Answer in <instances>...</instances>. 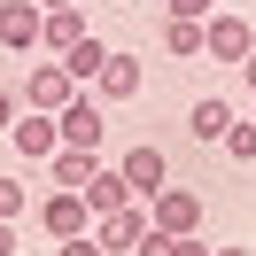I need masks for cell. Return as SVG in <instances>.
I'll list each match as a JSON object with an SVG mask.
<instances>
[{"instance_id":"5bb4252c","label":"cell","mask_w":256,"mask_h":256,"mask_svg":"<svg viewBox=\"0 0 256 256\" xmlns=\"http://www.w3.org/2000/svg\"><path fill=\"white\" fill-rule=\"evenodd\" d=\"M86 202H94V218H109V210L140 202V194L124 186V171H116V163H101V171H94V186H86Z\"/></svg>"},{"instance_id":"4fadbf2b","label":"cell","mask_w":256,"mask_h":256,"mask_svg":"<svg viewBox=\"0 0 256 256\" xmlns=\"http://www.w3.org/2000/svg\"><path fill=\"white\" fill-rule=\"evenodd\" d=\"M109 54H116L109 39H94V32H86V39H70V54H54V62H62V70H70V78H78V86H94Z\"/></svg>"},{"instance_id":"7a4b0ae2","label":"cell","mask_w":256,"mask_h":256,"mask_svg":"<svg viewBox=\"0 0 256 256\" xmlns=\"http://www.w3.org/2000/svg\"><path fill=\"white\" fill-rule=\"evenodd\" d=\"M39 225H47V240H86L94 233V202L70 186H47L39 194Z\"/></svg>"},{"instance_id":"44dd1931","label":"cell","mask_w":256,"mask_h":256,"mask_svg":"<svg viewBox=\"0 0 256 256\" xmlns=\"http://www.w3.org/2000/svg\"><path fill=\"white\" fill-rule=\"evenodd\" d=\"M171 16H218V0H163Z\"/></svg>"},{"instance_id":"30bf717a","label":"cell","mask_w":256,"mask_h":256,"mask_svg":"<svg viewBox=\"0 0 256 256\" xmlns=\"http://www.w3.org/2000/svg\"><path fill=\"white\" fill-rule=\"evenodd\" d=\"M94 171H101V148H54V156H47V178L70 186V194L94 186Z\"/></svg>"},{"instance_id":"484cf974","label":"cell","mask_w":256,"mask_h":256,"mask_svg":"<svg viewBox=\"0 0 256 256\" xmlns=\"http://www.w3.org/2000/svg\"><path fill=\"white\" fill-rule=\"evenodd\" d=\"M39 8H78V0H39Z\"/></svg>"},{"instance_id":"9a60e30c","label":"cell","mask_w":256,"mask_h":256,"mask_svg":"<svg viewBox=\"0 0 256 256\" xmlns=\"http://www.w3.org/2000/svg\"><path fill=\"white\" fill-rule=\"evenodd\" d=\"M70 39H86V8H47L39 47H47V54H70Z\"/></svg>"},{"instance_id":"ac0fdd59","label":"cell","mask_w":256,"mask_h":256,"mask_svg":"<svg viewBox=\"0 0 256 256\" xmlns=\"http://www.w3.org/2000/svg\"><path fill=\"white\" fill-rule=\"evenodd\" d=\"M24 210H32V194H24V186H16V178L0 171V225H16V218H24Z\"/></svg>"},{"instance_id":"ba28073f","label":"cell","mask_w":256,"mask_h":256,"mask_svg":"<svg viewBox=\"0 0 256 256\" xmlns=\"http://www.w3.org/2000/svg\"><path fill=\"white\" fill-rule=\"evenodd\" d=\"M101 116H109L101 94H70L62 116H54V124H62V148H101Z\"/></svg>"},{"instance_id":"8fae6325","label":"cell","mask_w":256,"mask_h":256,"mask_svg":"<svg viewBox=\"0 0 256 256\" xmlns=\"http://www.w3.org/2000/svg\"><path fill=\"white\" fill-rule=\"evenodd\" d=\"M233 124H240V116H233V101H218V94H202V101L186 109V132H194L202 148H225V132H233Z\"/></svg>"},{"instance_id":"3957f363","label":"cell","mask_w":256,"mask_h":256,"mask_svg":"<svg viewBox=\"0 0 256 256\" xmlns=\"http://www.w3.org/2000/svg\"><path fill=\"white\" fill-rule=\"evenodd\" d=\"M202 194L194 186H163V194H148V218H156V233H202Z\"/></svg>"},{"instance_id":"cb8c5ba5","label":"cell","mask_w":256,"mask_h":256,"mask_svg":"<svg viewBox=\"0 0 256 256\" xmlns=\"http://www.w3.org/2000/svg\"><path fill=\"white\" fill-rule=\"evenodd\" d=\"M210 256H256V248H240V240H233V248H210Z\"/></svg>"},{"instance_id":"e0dca14e","label":"cell","mask_w":256,"mask_h":256,"mask_svg":"<svg viewBox=\"0 0 256 256\" xmlns=\"http://www.w3.org/2000/svg\"><path fill=\"white\" fill-rule=\"evenodd\" d=\"M132 256H210V248H202V233H156V225H148V240Z\"/></svg>"},{"instance_id":"2e32d148","label":"cell","mask_w":256,"mask_h":256,"mask_svg":"<svg viewBox=\"0 0 256 256\" xmlns=\"http://www.w3.org/2000/svg\"><path fill=\"white\" fill-rule=\"evenodd\" d=\"M163 47H171L178 62H202V16H171L163 24Z\"/></svg>"},{"instance_id":"7c38bea8","label":"cell","mask_w":256,"mask_h":256,"mask_svg":"<svg viewBox=\"0 0 256 256\" xmlns=\"http://www.w3.org/2000/svg\"><path fill=\"white\" fill-rule=\"evenodd\" d=\"M140 86H148V70L132 62V54H109V62H101V78H94V94H101V101H132Z\"/></svg>"},{"instance_id":"9c48e42d","label":"cell","mask_w":256,"mask_h":256,"mask_svg":"<svg viewBox=\"0 0 256 256\" xmlns=\"http://www.w3.org/2000/svg\"><path fill=\"white\" fill-rule=\"evenodd\" d=\"M39 32H47V8H39V0H0V47L32 54Z\"/></svg>"},{"instance_id":"277c9868","label":"cell","mask_w":256,"mask_h":256,"mask_svg":"<svg viewBox=\"0 0 256 256\" xmlns=\"http://www.w3.org/2000/svg\"><path fill=\"white\" fill-rule=\"evenodd\" d=\"M148 225H156L148 202H124V210H109V218H94V240H101L109 256H132V248L148 240Z\"/></svg>"},{"instance_id":"8992f818","label":"cell","mask_w":256,"mask_h":256,"mask_svg":"<svg viewBox=\"0 0 256 256\" xmlns=\"http://www.w3.org/2000/svg\"><path fill=\"white\" fill-rule=\"evenodd\" d=\"M116 171H124V186L140 194V202L171 186V156H163V148H148V140H140V148H124V156H116Z\"/></svg>"},{"instance_id":"7402d4cb","label":"cell","mask_w":256,"mask_h":256,"mask_svg":"<svg viewBox=\"0 0 256 256\" xmlns=\"http://www.w3.org/2000/svg\"><path fill=\"white\" fill-rule=\"evenodd\" d=\"M16 116H24V94H8V86H0V132L16 124Z\"/></svg>"},{"instance_id":"d6986e66","label":"cell","mask_w":256,"mask_h":256,"mask_svg":"<svg viewBox=\"0 0 256 256\" xmlns=\"http://www.w3.org/2000/svg\"><path fill=\"white\" fill-rule=\"evenodd\" d=\"M225 156H233V163H256V116H248V124H233V132H225Z\"/></svg>"},{"instance_id":"5b68a950","label":"cell","mask_w":256,"mask_h":256,"mask_svg":"<svg viewBox=\"0 0 256 256\" xmlns=\"http://www.w3.org/2000/svg\"><path fill=\"white\" fill-rule=\"evenodd\" d=\"M78 94V78H70L62 62H32L24 70V109H47V116H62V101Z\"/></svg>"},{"instance_id":"6da1fadb","label":"cell","mask_w":256,"mask_h":256,"mask_svg":"<svg viewBox=\"0 0 256 256\" xmlns=\"http://www.w3.org/2000/svg\"><path fill=\"white\" fill-rule=\"evenodd\" d=\"M256 54V32H248V16H233V8H218V16H202V62H248Z\"/></svg>"},{"instance_id":"603a6c76","label":"cell","mask_w":256,"mask_h":256,"mask_svg":"<svg viewBox=\"0 0 256 256\" xmlns=\"http://www.w3.org/2000/svg\"><path fill=\"white\" fill-rule=\"evenodd\" d=\"M0 256H16V225H0Z\"/></svg>"},{"instance_id":"ffe728a7","label":"cell","mask_w":256,"mask_h":256,"mask_svg":"<svg viewBox=\"0 0 256 256\" xmlns=\"http://www.w3.org/2000/svg\"><path fill=\"white\" fill-rule=\"evenodd\" d=\"M54 256H109V248H101V240L86 233V240H54Z\"/></svg>"},{"instance_id":"52a82bcc","label":"cell","mask_w":256,"mask_h":256,"mask_svg":"<svg viewBox=\"0 0 256 256\" xmlns=\"http://www.w3.org/2000/svg\"><path fill=\"white\" fill-rule=\"evenodd\" d=\"M8 148H16V156H24V163H47V156H54V148H62V124H54V116H47V109H24V116H16V124H8Z\"/></svg>"},{"instance_id":"d4e9b609","label":"cell","mask_w":256,"mask_h":256,"mask_svg":"<svg viewBox=\"0 0 256 256\" xmlns=\"http://www.w3.org/2000/svg\"><path fill=\"white\" fill-rule=\"evenodd\" d=\"M240 78H248V86H256V54H248V62H240Z\"/></svg>"}]
</instances>
